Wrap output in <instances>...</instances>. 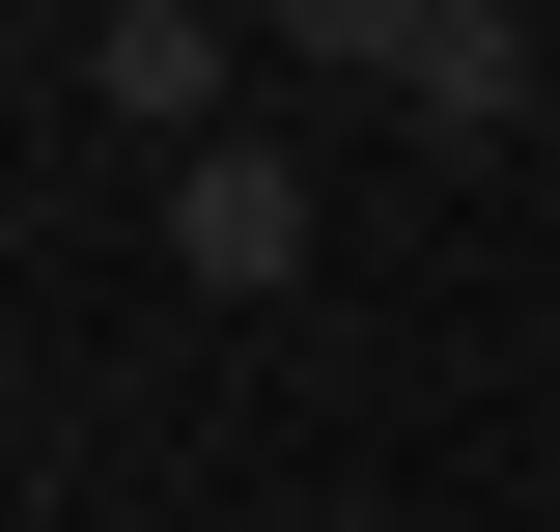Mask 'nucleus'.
<instances>
[{
	"label": "nucleus",
	"mask_w": 560,
	"mask_h": 532,
	"mask_svg": "<svg viewBox=\"0 0 560 532\" xmlns=\"http://www.w3.org/2000/svg\"><path fill=\"white\" fill-rule=\"evenodd\" d=\"M253 28H280V84H420L477 0H253Z\"/></svg>",
	"instance_id": "4"
},
{
	"label": "nucleus",
	"mask_w": 560,
	"mask_h": 532,
	"mask_svg": "<svg viewBox=\"0 0 560 532\" xmlns=\"http://www.w3.org/2000/svg\"><path fill=\"white\" fill-rule=\"evenodd\" d=\"M308 169H280V140H197V169H168V280H224V309H280V280H308Z\"/></svg>",
	"instance_id": "2"
},
{
	"label": "nucleus",
	"mask_w": 560,
	"mask_h": 532,
	"mask_svg": "<svg viewBox=\"0 0 560 532\" xmlns=\"http://www.w3.org/2000/svg\"><path fill=\"white\" fill-rule=\"evenodd\" d=\"M253 0H113V28H84V113L140 140V169H197V140H253Z\"/></svg>",
	"instance_id": "1"
},
{
	"label": "nucleus",
	"mask_w": 560,
	"mask_h": 532,
	"mask_svg": "<svg viewBox=\"0 0 560 532\" xmlns=\"http://www.w3.org/2000/svg\"><path fill=\"white\" fill-rule=\"evenodd\" d=\"M393 113H420V140H533V113H560V57H533V0H477L448 57L393 84Z\"/></svg>",
	"instance_id": "3"
}]
</instances>
